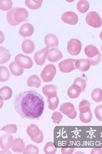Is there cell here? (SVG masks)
<instances>
[{
	"label": "cell",
	"instance_id": "7dc6e473",
	"mask_svg": "<svg viewBox=\"0 0 102 154\" xmlns=\"http://www.w3.org/2000/svg\"><path fill=\"white\" fill-rule=\"evenodd\" d=\"M101 51H102V45H101Z\"/></svg>",
	"mask_w": 102,
	"mask_h": 154
},
{
	"label": "cell",
	"instance_id": "44dd1931",
	"mask_svg": "<svg viewBox=\"0 0 102 154\" xmlns=\"http://www.w3.org/2000/svg\"><path fill=\"white\" fill-rule=\"evenodd\" d=\"M84 54L89 58H94L99 54V51L98 48L93 45H89L84 48Z\"/></svg>",
	"mask_w": 102,
	"mask_h": 154
},
{
	"label": "cell",
	"instance_id": "7402d4cb",
	"mask_svg": "<svg viewBox=\"0 0 102 154\" xmlns=\"http://www.w3.org/2000/svg\"><path fill=\"white\" fill-rule=\"evenodd\" d=\"M0 95H1V99H2V100H8L12 96V89L8 86L2 87L1 90H0Z\"/></svg>",
	"mask_w": 102,
	"mask_h": 154
},
{
	"label": "cell",
	"instance_id": "ab89813d",
	"mask_svg": "<svg viewBox=\"0 0 102 154\" xmlns=\"http://www.w3.org/2000/svg\"><path fill=\"white\" fill-rule=\"evenodd\" d=\"M101 58V54L99 52V54H98V55H97L96 56H95L94 58H89L88 60L90 61L91 65L95 66V65H97V64H98L99 63H100Z\"/></svg>",
	"mask_w": 102,
	"mask_h": 154
},
{
	"label": "cell",
	"instance_id": "f1b7e54d",
	"mask_svg": "<svg viewBox=\"0 0 102 154\" xmlns=\"http://www.w3.org/2000/svg\"><path fill=\"white\" fill-rule=\"evenodd\" d=\"M91 98L95 102H101L102 101V90L100 88H95L92 91Z\"/></svg>",
	"mask_w": 102,
	"mask_h": 154
},
{
	"label": "cell",
	"instance_id": "4dcf8cb0",
	"mask_svg": "<svg viewBox=\"0 0 102 154\" xmlns=\"http://www.w3.org/2000/svg\"><path fill=\"white\" fill-rule=\"evenodd\" d=\"M80 113H84L86 112L91 110V103L89 101L83 100L79 104Z\"/></svg>",
	"mask_w": 102,
	"mask_h": 154
},
{
	"label": "cell",
	"instance_id": "ba28073f",
	"mask_svg": "<svg viewBox=\"0 0 102 154\" xmlns=\"http://www.w3.org/2000/svg\"><path fill=\"white\" fill-rule=\"evenodd\" d=\"M60 111L71 119H75L77 116L76 109L71 103H64L62 104L60 106Z\"/></svg>",
	"mask_w": 102,
	"mask_h": 154
},
{
	"label": "cell",
	"instance_id": "bcb514c9",
	"mask_svg": "<svg viewBox=\"0 0 102 154\" xmlns=\"http://www.w3.org/2000/svg\"><path fill=\"white\" fill-rule=\"evenodd\" d=\"M99 37H100V38L102 40V30L100 32V34H99Z\"/></svg>",
	"mask_w": 102,
	"mask_h": 154
},
{
	"label": "cell",
	"instance_id": "4316f807",
	"mask_svg": "<svg viewBox=\"0 0 102 154\" xmlns=\"http://www.w3.org/2000/svg\"><path fill=\"white\" fill-rule=\"evenodd\" d=\"M25 4L29 9L36 10L40 8L42 4V0H38V1H36V0H27L25 2Z\"/></svg>",
	"mask_w": 102,
	"mask_h": 154
},
{
	"label": "cell",
	"instance_id": "ee69618b",
	"mask_svg": "<svg viewBox=\"0 0 102 154\" xmlns=\"http://www.w3.org/2000/svg\"><path fill=\"white\" fill-rule=\"evenodd\" d=\"M1 153L3 154V153H8V154H10V152L8 150H1Z\"/></svg>",
	"mask_w": 102,
	"mask_h": 154
},
{
	"label": "cell",
	"instance_id": "9a60e30c",
	"mask_svg": "<svg viewBox=\"0 0 102 154\" xmlns=\"http://www.w3.org/2000/svg\"><path fill=\"white\" fill-rule=\"evenodd\" d=\"M34 32V28L30 23H25L19 29L20 35L23 37L32 36Z\"/></svg>",
	"mask_w": 102,
	"mask_h": 154
},
{
	"label": "cell",
	"instance_id": "7a4b0ae2",
	"mask_svg": "<svg viewBox=\"0 0 102 154\" xmlns=\"http://www.w3.org/2000/svg\"><path fill=\"white\" fill-rule=\"evenodd\" d=\"M29 13L26 9L16 7L8 12L6 14L7 21L12 26H16L28 18Z\"/></svg>",
	"mask_w": 102,
	"mask_h": 154
},
{
	"label": "cell",
	"instance_id": "ac0fdd59",
	"mask_svg": "<svg viewBox=\"0 0 102 154\" xmlns=\"http://www.w3.org/2000/svg\"><path fill=\"white\" fill-rule=\"evenodd\" d=\"M21 49L24 53L31 54L34 51L35 45L34 42L31 40H25L22 43Z\"/></svg>",
	"mask_w": 102,
	"mask_h": 154
},
{
	"label": "cell",
	"instance_id": "d6986e66",
	"mask_svg": "<svg viewBox=\"0 0 102 154\" xmlns=\"http://www.w3.org/2000/svg\"><path fill=\"white\" fill-rule=\"evenodd\" d=\"M81 89L76 84H72L68 90V95L69 98L76 99L78 97L81 93Z\"/></svg>",
	"mask_w": 102,
	"mask_h": 154
},
{
	"label": "cell",
	"instance_id": "b9f144b4",
	"mask_svg": "<svg viewBox=\"0 0 102 154\" xmlns=\"http://www.w3.org/2000/svg\"><path fill=\"white\" fill-rule=\"evenodd\" d=\"M74 149L73 147H66V148H63L61 149V153L63 154H71L74 152Z\"/></svg>",
	"mask_w": 102,
	"mask_h": 154
},
{
	"label": "cell",
	"instance_id": "3957f363",
	"mask_svg": "<svg viewBox=\"0 0 102 154\" xmlns=\"http://www.w3.org/2000/svg\"><path fill=\"white\" fill-rule=\"evenodd\" d=\"M56 67L53 64H48L46 65L43 71L41 72V78L44 82H51L56 75Z\"/></svg>",
	"mask_w": 102,
	"mask_h": 154
},
{
	"label": "cell",
	"instance_id": "484cf974",
	"mask_svg": "<svg viewBox=\"0 0 102 154\" xmlns=\"http://www.w3.org/2000/svg\"><path fill=\"white\" fill-rule=\"evenodd\" d=\"M47 101H48V108L51 110H56V108H57L59 103V97H57V95L48 97L47 98Z\"/></svg>",
	"mask_w": 102,
	"mask_h": 154
},
{
	"label": "cell",
	"instance_id": "f35d334b",
	"mask_svg": "<svg viewBox=\"0 0 102 154\" xmlns=\"http://www.w3.org/2000/svg\"><path fill=\"white\" fill-rule=\"evenodd\" d=\"M95 115L99 121H102V105L97 106L95 109Z\"/></svg>",
	"mask_w": 102,
	"mask_h": 154
},
{
	"label": "cell",
	"instance_id": "d6a6232c",
	"mask_svg": "<svg viewBox=\"0 0 102 154\" xmlns=\"http://www.w3.org/2000/svg\"><path fill=\"white\" fill-rule=\"evenodd\" d=\"M44 151L46 154H54L57 152V148L53 142H48L44 146Z\"/></svg>",
	"mask_w": 102,
	"mask_h": 154
},
{
	"label": "cell",
	"instance_id": "4fadbf2b",
	"mask_svg": "<svg viewBox=\"0 0 102 154\" xmlns=\"http://www.w3.org/2000/svg\"><path fill=\"white\" fill-rule=\"evenodd\" d=\"M63 58V54L57 48H53L49 49V52L47 56V59L49 62L51 63H56V62L60 60Z\"/></svg>",
	"mask_w": 102,
	"mask_h": 154
},
{
	"label": "cell",
	"instance_id": "6da1fadb",
	"mask_svg": "<svg viewBox=\"0 0 102 154\" xmlns=\"http://www.w3.org/2000/svg\"><path fill=\"white\" fill-rule=\"evenodd\" d=\"M14 108L22 118L37 119L43 114L44 99L36 91H25L16 97Z\"/></svg>",
	"mask_w": 102,
	"mask_h": 154
},
{
	"label": "cell",
	"instance_id": "74e56055",
	"mask_svg": "<svg viewBox=\"0 0 102 154\" xmlns=\"http://www.w3.org/2000/svg\"><path fill=\"white\" fill-rule=\"evenodd\" d=\"M51 118L54 123L59 124L61 121L63 116H62L60 112H54L53 115H52Z\"/></svg>",
	"mask_w": 102,
	"mask_h": 154
},
{
	"label": "cell",
	"instance_id": "1f68e13d",
	"mask_svg": "<svg viewBox=\"0 0 102 154\" xmlns=\"http://www.w3.org/2000/svg\"><path fill=\"white\" fill-rule=\"evenodd\" d=\"M0 72H1V75H0V80L1 82H6L10 78V72L6 66H1L0 67Z\"/></svg>",
	"mask_w": 102,
	"mask_h": 154
},
{
	"label": "cell",
	"instance_id": "5bb4252c",
	"mask_svg": "<svg viewBox=\"0 0 102 154\" xmlns=\"http://www.w3.org/2000/svg\"><path fill=\"white\" fill-rule=\"evenodd\" d=\"M91 64L88 59H78L76 60V69L82 72H86L90 69Z\"/></svg>",
	"mask_w": 102,
	"mask_h": 154
},
{
	"label": "cell",
	"instance_id": "2e32d148",
	"mask_svg": "<svg viewBox=\"0 0 102 154\" xmlns=\"http://www.w3.org/2000/svg\"><path fill=\"white\" fill-rule=\"evenodd\" d=\"M42 92L47 98L56 96L57 95V87L53 84H48V85H46L43 87Z\"/></svg>",
	"mask_w": 102,
	"mask_h": 154
},
{
	"label": "cell",
	"instance_id": "60d3db41",
	"mask_svg": "<svg viewBox=\"0 0 102 154\" xmlns=\"http://www.w3.org/2000/svg\"><path fill=\"white\" fill-rule=\"evenodd\" d=\"M32 141H34V142L36 143H41L42 141L44 140V135H43V133H42V131H41L40 133H39V134L36 136V137L33 138H31Z\"/></svg>",
	"mask_w": 102,
	"mask_h": 154
},
{
	"label": "cell",
	"instance_id": "52a82bcc",
	"mask_svg": "<svg viewBox=\"0 0 102 154\" xmlns=\"http://www.w3.org/2000/svg\"><path fill=\"white\" fill-rule=\"evenodd\" d=\"M59 68L62 73H70L76 69V60L74 59H67L59 64Z\"/></svg>",
	"mask_w": 102,
	"mask_h": 154
},
{
	"label": "cell",
	"instance_id": "277c9868",
	"mask_svg": "<svg viewBox=\"0 0 102 154\" xmlns=\"http://www.w3.org/2000/svg\"><path fill=\"white\" fill-rule=\"evenodd\" d=\"M86 23L94 28H99L101 26L102 21L100 16L96 12H89L86 17Z\"/></svg>",
	"mask_w": 102,
	"mask_h": 154
},
{
	"label": "cell",
	"instance_id": "30bf717a",
	"mask_svg": "<svg viewBox=\"0 0 102 154\" xmlns=\"http://www.w3.org/2000/svg\"><path fill=\"white\" fill-rule=\"evenodd\" d=\"M49 52V49L48 48H44L39 50L38 51H37L36 54H34V60L36 62V63L38 64L39 66H42L45 63L46 58L48 56Z\"/></svg>",
	"mask_w": 102,
	"mask_h": 154
},
{
	"label": "cell",
	"instance_id": "836d02e7",
	"mask_svg": "<svg viewBox=\"0 0 102 154\" xmlns=\"http://www.w3.org/2000/svg\"><path fill=\"white\" fill-rule=\"evenodd\" d=\"M23 153L24 154H38L39 149L36 145H29L25 148Z\"/></svg>",
	"mask_w": 102,
	"mask_h": 154
},
{
	"label": "cell",
	"instance_id": "8d00e7d4",
	"mask_svg": "<svg viewBox=\"0 0 102 154\" xmlns=\"http://www.w3.org/2000/svg\"><path fill=\"white\" fill-rule=\"evenodd\" d=\"M74 84H76V85L80 87L81 89V91L83 92L84 90H85L86 86V83L85 80L84 79L81 78H77L75 79H74Z\"/></svg>",
	"mask_w": 102,
	"mask_h": 154
},
{
	"label": "cell",
	"instance_id": "7bdbcfd3",
	"mask_svg": "<svg viewBox=\"0 0 102 154\" xmlns=\"http://www.w3.org/2000/svg\"><path fill=\"white\" fill-rule=\"evenodd\" d=\"M92 154H102V149L95 148L91 151Z\"/></svg>",
	"mask_w": 102,
	"mask_h": 154
},
{
	"label": "cell",
	"instance_id": "8fae6325",
	"mask_svg": "<svg viewBox=\"0 0 102 154\" xmlns=\"http://www.w3.org/2000/svg\"><path fill=\"white\" fill-rule=\"evenodd\" d=\"M44 43L48 49L56 48L59 45V39L53 34H48L44 38Z\"/></svg>",
	"mask_w": 102,
	"mask_h": 154
},
{
	"label": "cell",
	"instance_id": "7c38bea8",
	"mask_svg": "<svg viewBox=\"0 0 102 154\" xmlns=\"http://www.w3.org/2000/svg\"><path fill=\"white\" fill-rule=\"evenodd\" d=\"M14 142L13 137L9 134H4L1 137L0 139V145L2 150H8L12 145Z\"/></svg>",
	"mask_w": 102,
	"mask_h": 154
},
{
	"label": "cell",
	"instance_id": "ffe728a7",
	"mask_svg": "<svg viewBox=\"0 0 102 154\" xmlns=\"http://www.w3.org/2000/svg\"><path fill=\"white\" fill-rule=\"evenodd\" d=\"M27 85L29 87H34V88H38L41 86V79L36 75H34L29 77L27 79Z\"/></svg>",
	"mask_w": 102,
	"mask_h": 154
},
{
	"label": "cell",
	"instance_id": "603a6c76",
	"mask_svg": "<svg viewBox=\"0 0 102 154\" xmlns=\"http://www.w3.org/2000/svg\"><path fill=\"white\" fill-rule=\"evenodd\" d=\"M10 70L12 74L15 76H20L23 73L24 69L20 67L16 62H12L10 64Z\"/></svg>",
	"mask_w": 102,
	"mask_h": 154
},
{
	"label": "cell",
	"instance_id": "d4e9b609",
	"mask_svg": "<svg viewBox=\"0 0 102 154\" xmlns=\"http://www.w3.org/2000/svg\"><path fill=\"white\" fill-rule=\"evenodd\" d=\"M0 53H1V60H0L1 64L6 63L10 59L11 55L10 54L9 50H8L6 48L1 47L0 48Z\"/></svg>",
	"mask_w": 102,
	"mask_h": 154
},
{
	"label": "cell",
	"instance_id": "5b68a950",
	"mask_svg": "<svg viewBox=\"0 0 102 154\" xmlns=\"http://www.w3.org/2000/svg\"><path fill=\"white\" fill-rule=\"evenodd\" d=\"M82 46H83V45H82V43L79 40L72 38L68 41L67 49H68V53L71 56H78L80 53Z\"/></svg>",
	"mask_w": 102,
	"mask_h": 154
},
{
	"label": "cell",
	"instance_id": "9c48e42d",
	"mask_svg": "<svg viewBox=\"0 0 102 154\" xmlns=\"http://www.w3.org/2000/svg\"><path fill=\"white\" fill-rule=\"evenodd\" d=\"M61 20L64 22V23H66L67 24L74 26V25H76L78 23V15H77L74 12L69 11L65 12V13L62 14Z\"/></svg>",
	"mask_w": 102,
	"mask_h": 154
},
{
	"label": "cell",
	"instance_id": "83f0119b",
	"mask_svg": "<svg viewBox=\"0 0 102 154\" xmlns=\"http://www.w3.org/2000/svg\"><path fill=\"white\" fill-rule=\"evenodd\" d=\"M89 6H90V5H89V2L85 1V0L79 1L77 4V9L81 13H85L86 12L88 11Z\"/></svg>",
	"mask_w": 102,
	"mask_h": 154
},
{
	"label": "cell",
	"instance_id": "e575fe53",
	"mask_svg": "<svg viewBox=\"0 0 102 154\" xmlns=\"http://www.w3.org/2000/svg\"><path fill=\"white\" fill-rule=\"evenodd\" d=\"M12 7V2L10 0H1L0 2V8L4 11H10Z\"/></svg>",
	"mask_w": 102,
	"mask_h": 154
},
{
	"label": "cell",
	"instance_id": "f546056e",
	"mask_svg": "<svg viewBox=\"0 0 102 154\" xmlns=\"http://www.w3.org/2000/svg\"><path fill=\"white\" fill-rule=\"evenodd\" d=\"M92 119H93V115H92L91 110L86 112L84 113H80V121L84 123H89L91 122Z\"/></svg>",
	"mask_w": 102,
	"mask_h": 154
},
{
	"label": "cell",
	"instance_id": "cb8c5ba5",
	"mask_svg": "<svg viewBox=\"0 0 102 154\" xmlns=\"http://www.w3.org/2000/svg\"><path fill=\"white\" fill-rule=\"evenodd\" d=\"M40 130L38 126L35 124H31V125H29L27 129V133L29 136H30L31 138H33L38 136L39 133H40Z\"/></svg>",
	"mask_w": 102,
	"mask_h": 154
},
{
	"label": "cell",
	"instance_id": "d590c367",
	"mask_svg": "<svg viewBox=\"0 0 102 154\" xmlns=\"http://www.w3.org/2000/svg\"><path fill=\"white\" fill-rule=\"evenodd\" d=\"M1 130L8 134H14L16 133L17 131V126L14 124H9V125L3 127L1 128Z\"/></svg>",
	"mask_w": 102,
	"mask_h": 154
},
{
	"label": "cell",
	"instance_id": "8992f818",
	"mask_svg": "<svg viewBox=\"0 0 102 154\" xmlns=\"http://www.w3.org/2000/svg\"><path fill=\"white\" fill-rule=\"evenodd\" d=\"M14 60L20 67L23 69H31L34 64L30 57L24 56L23 54H18L14 58Z\"/></svg>",
	"mask_w": 102,
	"mask_h": 154
},
{
	"label": "cell",
	"instance_id": "e0dca14e",
	"mask_svg": "<svg viewBox=\"0 0 102 154\" xmlns=\"http://www.w3.org/2000/svg\"><path fill=\"white\" fill-rule=\"evenodd\" d=\"M25 148V145L23 140L20 138H16L12 143V149L15 153L23 152Z\"/></svg>",
	"mask_w": 102,
	"mask_h": 154
},
{
	"label": "cell",
	"instance_id": "f6af8a7d",
	"mask_svg": "<svg viewBox=\"0 0 102 154\" xmlns=\"http://www.w3.org/2000/svg\"><path fill=\"white\" fill-rule=\"evenodd\" d=\"M1 43H2V42L4 41V36H3V32H1Z\"/></svg>",
	"mask_w": 102,
	"mask_h": 154
}]
</instances>
